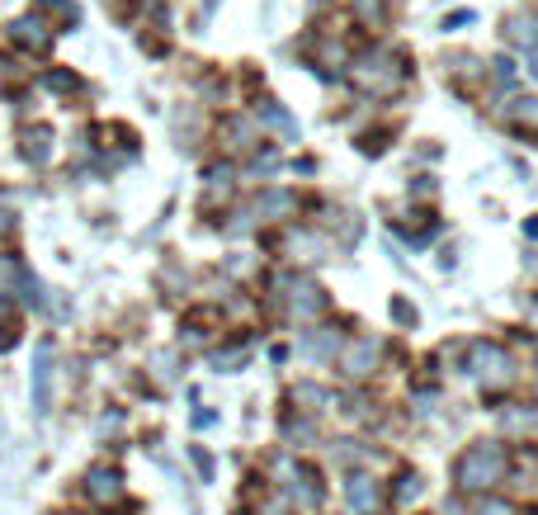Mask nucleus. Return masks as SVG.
<instances>
[{"label":"nucleus","mask_w":538,"mask_h":515,"mask_svg":"<svg viewBox=\"0 0 538 515\" xmlns=\"http://www.w3.org/2000/svg\"><path fill=\"white\" fill-rule=\"evenodd\" d=\"M510 473V454L500 440H477L453 459V487L458 492H492L506 483Z\"/></svg>","instance_id":"obj_1"},{"label":"nucleus","mask_w":538,"mask_h":515,"mask_svg":"<svg viewBox=\"0 0 538 515\" xmlns=\"http://www.w3.org/2000/svg\"><path fill=\"white\" fill-rule=\"evenodd\" d=\"M463 369L473 374L482 388H510V378H515V359H510L506 345H496V341H473V345H467Z\"/></svg>","instance_id":"obj_2"},{"label":"nucleus","mask_w":538,"mask_h":515,"mask_svg":"<svg viewBox=\"0 0 538 515\" xmlns=\"http://www.w3.org/2000/svg\"><path fill=\"white\" fill-rule=\"evenodd\" d=\"M322 308H326V293L316 279H289V317L293 322H316L322 317Z\"/></svg>","instance_id":"obj_3"},{"label":"nucleus","mask_w":538,"mask_h":515,"mask_svg":"<svg viewBox=\"0 0 538 515\" xmlns=\"http://www.w3.org/2000/svg\"><path fill=\"white\" fill-rule=\"evenodd\" d=\"M345 496H349V511H355V515H374L378 502H382L374 473H349L345 477Z\"/></svg>","instance_id":"obj_4"},{"label":"nucleus","mask_w":538,"mask_h":515,"mask_svg":"<svg viewBox=\"0 0 538 515\" xmlns=\"http://www.w3.org/2000/svg\"><path fill=\"white\" fill-rule=\"evenodd\" d=\"M378 350H382L378 341H359V345H349L345 359H340V369H345L349 378H368V374L378 369Z\"/></svg>","instance_id":"obj_5"},{"label":"nucleus","mask_w":538,"mask_h":515,"mask_svg":"<svg viewBox=\"0 0 538 515\" xmlns=\"http://www.w3.org/2000/svg\"><path fill=\"white\" fill-rule=\"evenodd\" d=\"M506 43L519 47V53H534L538 47V14H515V20H506Z\"/></svg>","instance_id":"obj_6"},{"label":"nucleus","mask_w":538,"mask_h":515,"mask_svg":"<svg viewBox=\"0 0 538 515\" xmlns=\"http://www.w3.org/2000/svg\"><path fill=\"white\" fill-rule=\"evenodd\" d=\"M53 350H38L33 355V402H38V411H47V402H53Z\"/></svg>","instance_id":"obj_7"},{"label":"nucleus","mask_w":538,"mask_h":515,"mask_svg":"<svg viewBox=\"0 0 538 515\" xmlns=\"http://www.w3.org/2000/svg\"><path fill=\"white\" fill-rule=\"evenodd\" d=\"M500 119H506V123H534L538 128V95L510 99V109H500Z\"/></svg>","instance_id":"obj_8"},{"label":"nucleus","mask_w":538,"mask_h":515,"mask_svg":"<svg viewBox=\"0 0 538 515\" xmlns=\"http://www.w3.org/2000/svg\"><path fill=\"white\" fill-rule=\"evenodd\" d=\"M302 350H307V359H331L335 350H340V336H335V331H316V336H307Z\"/></svg>","instance_id":"obj_9"},{"label":"nucleus","mask_w":538,"mask_h":515,"mask_svg":"<svg viewBox=\"0 0 538 515\" xmlns=\"http://www.w3.org/2000/svg\"><path fill=\"white\" fill-rule=\"evenodd\" d=\"M86 487H90V496H113V492H119V473H113V469H95Z\"/></svg>","instance_id":"obj_10"},{"label":"nucleus","mask_w":538,"mask_h":515,"mask_svg":"<svg viewBox=\"0 0 538 515\" xmlns=\"http://www.w3.org/2000/svg\"><path fill=\"white\" fill-rule=\"evenodd\" d=\"M10 33H14V38H24V43H38V47H47V33H43V24H38V20H20V24H14Z\"/></svg>","instance_id":"obj_11"},{"label":"nucleus","mask_w":538,"mask_h":515,"mask_svg":"<svg viewBox=\"0 0 538 515\" xmlns=\"http://www.w3.org/2000/svg\"><path fill=\"white\" fill-rule=\"evenodd\" d=\"M47 142H53V138H47V128H38V132H24V152H33V156H47Z\"/></svg>","instance_id":"obj_12"},{"label":"nucleus","mask_w":538,"mask_h":515,"mask_svg":"<svg viewBox=\"0 0 538 515\" xmlns=\"http://www.w3.org/2000/svg\"><path fill=\"white\" fill-rule=\"evenodd\" d=\"M420 492V473H401V483H397V496L407 502V496H416Z\"/></svg>","instance_id":"obj_13"},{"label":"nucleus","mask_w":538,"mask_h":515,"mask_svg":"<svg viewBox=\"0 0 538 515\" xmlns=\"http://www.w3.org/2000/svg\"><path fill=\"white\" fill-rule=\"evenodd\" d=\"M392 312H397V322H401V326H416V308L407 303V298H397V303H392Z\"/></svg>","instance_id":"obj_14"},{"label":"nucleus","mask_w":538,"mask_h":515,"mask_svg":"<svg viewBox=\"0 0 538 515\" xmlns=\"http://www.w3.org/2000/svg\"><path fill=\"white\" fill-rule=\"evenodd\" d=\"M473 515H510V506H506V502H496V496H492V502L473 506Z\"/></svg>","instance_id":"obj_15"}]
</instances>
